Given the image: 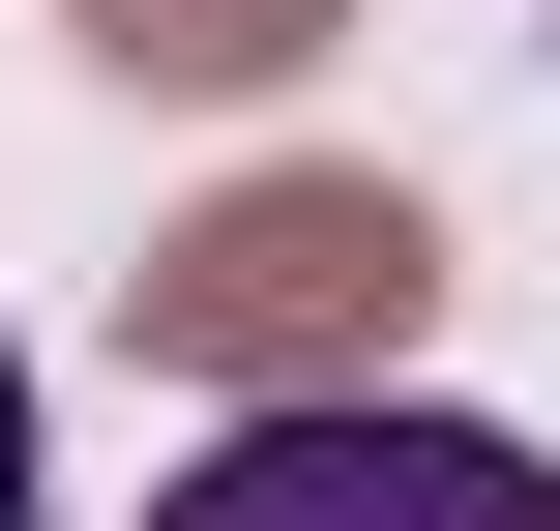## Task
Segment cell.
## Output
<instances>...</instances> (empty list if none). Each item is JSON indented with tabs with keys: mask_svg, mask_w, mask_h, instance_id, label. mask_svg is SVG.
<instances>
[{
	"mask_svg": "<svg viewBox=\"0 0 560 531\" xmlns=\"http://www.w3.org/2000/svg\"><path fill=\"white\" fill-rule=\"evenodd\" d=\"M413 296H443V236H413L384 177H236V207H177V236H148V355H177V384H236V414L384 384V355H413Z\"/></svg>",
	"mask_w": 560,
	"mask_h": 531,
	"instance_id": "obj_1",
	"label": "cell"
},
{
	"mask_svg": "<svg viewBox=\"0 0 560 531\" xmlns=\"http://www.w3.org/2000/svg\"><path fill=\"white\" fill-rule=\"evenodd\" d=\"M148 531H560V473L502 443V414H384V384H325V414H236Z\"/></svg>",
	"mask_w": 560,
	"mask_h": 531,
	"instance_id": "obj_2",
	"label": "cell"
},
{
	"mask_svg": "<svg viewBox=\"0 0 560 531\" xmlns=\"http://www.w3.org/2000/svg\"><path fill=\"white\" fill-rule=\"evenodd\" d=\"M354 0H89V59H148V89H266V59H325Z\"/></svg>",
	"mask_w": 560,
	"mask_h": 531,
	"instance_id": "obj_3",
	"label": "cell"
},
{
	"mask_svg": "<svg viewBox=\"0 0 560 531\" xmlns=\"http://www.w3.org/2000/svg\"><path fill=\"white\" fill-rule=\"evenodd\" d=\"M0 531H30V355H0Z\"/></svg>",
	"mask_w": 560,
	"mask_h": 531,
	"instance_id": "obj_4",
	"label": "cell"
}]
</instances>
